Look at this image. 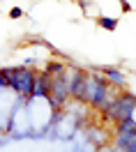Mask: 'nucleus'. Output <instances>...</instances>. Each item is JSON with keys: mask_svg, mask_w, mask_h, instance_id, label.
Here are the masks:
<instances>
[{"mask_svg": "<svg viewBox=\"0 0 136 152\" xmlns=\"http://www.w3.org/2000/svg\"><path fill=\"white\" fill-rule=\"evenodd\" d=\"M10 74V88L21 97V99H32L35 92V83H37V74L32 72V67L23 65V67H12L7 69Z\"/></svg>", "mask_w": 136, "mask_h": 152, "instance_id": "1", "label": "nucleus"}, {"mask_svg": "<svg viewBox=\"0 0 136 152\" xmlns=\"http://www.w3.org/2000/svg\"><path fill=\"white\" fill-rule=\"evenodd\" d=\"M134 111H136V95L122 90V92L118 95V99L113 102V106L106 108L102 115H104L106 120H111V122L120 124V122H125V120H132V118H134Z\"/></svg>", "mask_w": 136, "mask_h": 152, "instance_id": "2", "label": "nucleus"}, {"mask_svg": "<svg viewBox=\"0 0 136 152\" xmlns=\"http://www.w3.org/2000/svg\"><path fill=\"white\" fill-rule=\"evenodd\" d=\"M86 92H88V74L78 69L76 76H74V81L69 83V95H72V99H74V102L86 104Z\"/></svg>", "mask_w": 136, "mask_h": 152, "instance_id": "3", "label": "nucleus"}, {"mask_svg": "<svg viewBox=\"0 0 136 152\" xmlns=\"http://www.w3.org/2000/svg\"><path fill=\"white\" fill-rule=\"evenodd\" d=\"M49 90H51V76L46 74V72L37 74V83H35V92H32V99H37V97L46 99V97H49Z\"/></svg>", "mask_w": 136, "mask_h": 152, "instance_id": "4", "label": "nucleus"}, {"mask_svg": "<svg viewBox=\"0 0 136 152\" xmlns=\"http://www.w3.org/2000/svg\"><path fill=\"white\" fill-rule=\"evenodd\" d=\"M99 72L106 76L108 83H113V86H120V88H125V86H127V76L122 74V69H118V67H102Z\"/></svg>", "mask_w": 136, "mask_h": 152, "instance_id": "5", "label": "nucleus"}, {"mask_svg": "<svg viewBox=\"0 0 136 152\" xmlns=\"http://www.w3.org/2000/svg\"><path fill=\"white\" fill-rule=\"evenodd\" d=\"M65 67H67V65H65V62H60V60H49V65H46L44 72L53 78V76H60V74H62V72H65Z\"/></svg>", "mask_w": 136, "mask_h": 152, "instance_id": "6", "label": "nucleus"}, {"mask_svg": "<svg viewBox=\"0 0 136 152\" xmlns=\"http://www.w3.org/2000/svg\"><path fill=\"white\" fill-rule=\"evenodd\" d=\"M97 23H99L104 30H116V28H118V21H116V19H106V16H99Z\"/></svg>", "mask_w": 136, "mask_h": 152, "instance_id": "7", "label": "nucleus"}, {"mask_svg": "<svg viewBox=\"0 0 136 152\" xmlns=\"http://www.w3.org/2000/svg\"><path fill=\"white\" fill-rule=\"evenodd\" d=\"M5 88H10V74H7V69H0V90H5Z\"/></svg>", "mask_w": 136, "mask_h": 152, "instance_id": "8", "label": "nucleus"}, {"mask_svg": "<svg viewBox=\"0 0 136 152\" xmlns=\"http://www.w3.org/2000/svg\"><path fill=\"white\" fill-rule=\"evenodd\" d=\"M10 16H12V19H21V16H23V10H21V7H12Z\"/></svg>", "mask_w": 136, "mask_h": 152, "instance_id": "9", "label": "nucleus"}]
</instances>
